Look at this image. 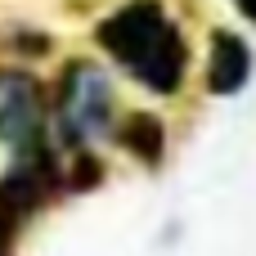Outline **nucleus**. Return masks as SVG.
I'll return each mask as SVG.
<instances>
[{
  "mask_svg": "<svg viewBox=\"0 0 256 256\" xmlns=\"http://www.w3.org/2000/svg\"><path fill=\"white\" fill-rule=\"evenodd\" d=\"M90 40L153 99H176L194 72L189 36L166 0H122L90 27Z\"/></svg>",
  "mask_w": 256,
  "mask_h": 256,
  "instance_id": "f257e3e1",
  "label": "nucleus"
},
{
  "mask_svg": "<svg viewBox=\"0 0 256 256\" xmlns=\"http://www.w3.org/2000/svg\"><path fill=\"white\" fill-rule=\"evenodd\" d=\"M117 122L122 99L108 63L94 54H68L50 81V140L58 144V153L99 148L117 135Z\"/></svg>",
  "mask_w": 256,
  "mask_h": 256,
  "instance_id": "f03ea898",
  "label": "nucleus"
},
{
  "mask_svg": "<svg viewBox=\"0 0 256 256\" xmlns=\"http://www.w3.org/2000/svg\"><path fill=\"white\" fill-rule=\"evenodd\" d=\"M63 194H68V158L50 140V144L27 148V153L4 162V171H0V220L22 230L40 212H50Z\"/></svg>",
  "mask_w": 256,
  "mask_h": 256,
  "instance_id": "7ed1b4c3",
  "label": "nucleus"
},
{
  "mask_svg": "<svg viewBox=\"0 0 256 256\" xmlns=\"http://www.w3.org/2000/svg\"><path fill=\"white\" fill-rule=\"evenodd\" d=\"M50 144V86L27 63H0V148L18 158Z\"/></svg>",
  "mask_w": 256,
  "mask_h": 256,
  "instance_id": "20e7f679",
  "label": "nucleus"
},
{
  "mask_svg": "<svg viewBox=\"0 0 256 256\" xmlns=\"http://www.w3.org/2000/svg\"><path fill=\"white\" fill-rule=\"evenodd\" d=\"M256 72V54L243 32L234 27H212L207 32V54H202V90L212 99H234L248 90Z\"/></svg>",
  "mask_w": 256,
  "mask_h": 256,
  "instance_id": "39448f33",
  "label": "nucleus"
},
{
  "mask_svg": "<svg viewBox=\"0 0 256 256\" xmlns=\"http://www.w3.org/2000/svg\"><path fill=\"white\" fill-rule=\"evenodd\" d=\"M112 144H117L122 153H130L140 166L158 171V166L166 162V148H171V130H166V122H162L153 108H130V112H122Z\"/></svg>",
  "mask_w": 256,
  "mask_h": 256,
  "instance_id": "423d86ee",
  "label": "nucleus"
},
{
  "mask_svg": "<svg viewBox=\"0 0 256 256\" xmlns=\"http://www.w3.org/2000/svg\"><path fill=\"white\" fill-rule=\"evenodd\" d=\"M0 50H4L9 63H27L32 68V63H40V58L54 54V36L40 32V27H32V22H14L4 32V40H0Z\"/></svg>",
  "mask_w": 256,
  "mask_h": 256,
  "instance_id": "0eeeda50",
  "label": "nucleus"
},
{
  "mask_svg": "<svg viewBox=\"0 0 256 256\" xmlns=\"http://www.w3.org/2000/svg\"><path fill=\"white\" fill-rule=\"evenodd\" d=\"M68 158V194H90L94 184L108 180V166L99 162L94 148H81V153H63Z\"/></svg>",
  "mask_w": 256,
  "mask_h": 256,
  "instance_id": "6e6552de",
  "label": "nucleus"
},
{
  "mask_svg": "<svg viewBox=\"0 0 256 256\" xmlns=\"http://www.w3.org/2000/svg\"><path fill=\"white\" fill-rule=\"evenodd\" d=\"M14 243H18V230L9 220H0V256H14Z\"/></svg>",
  "mask_w": 256,
  "mask_h": 256,
  "instance_id": "1a4fd4ad",
  "label": "nucleus"
},
{
  "mask_svg": "<svg viewBox=\"0 0 256 256\" xmlns=\"http://www.w3.org/2000/svg\"><path fill=\"white\" fill-rule=\"evenodd\" d=\"M234 9H238L248 22H256V0H234Z\"/></svg>",
  "mask_w": 256,
  "mask_h": 256,
  "instance_id": "9d476101",
  "label": "nucleus"
}]
</instances>
